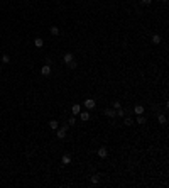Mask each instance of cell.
Here are the masks:
<instances>
[{
  "label": "cell",
  "instance_id": "cell-10",
  "mask_svg": "<svg viewBox=\"0 0 169 188\" xmlns=\"http://www.w3.org/2000/svg\"><path fill=\"white\" fill-rule=\"evenodd\" d=\"M79 119L83 120V122H86V120L90 119V112H79Z\"/></svg>",
  "mask_w": 169,
  "mask_h": 188
},
{
  "label": "cell",
  "instance_id": "cell-23",
  "mask_svg": "<svg viewBox=\"0 0 169 188\" xmlns=\"http://www.w3.org/2000/svg\"><path fill=\"white\" fill-rule=\"evenodd\" d=\"M120 107H122V103H120V102H113V108H115V110L120 108Z\"/></svg>",
  "mask_w": 169,
  "mask_h": 188
},
{
  "label": "cell",
  "instance_id": "cell-18",
  "mask_svg": "<svg viewBox=\"0 0 169 188\" xmlns=\"http://www.w3.org/2000/svg\"><path fill=\"white\" fill-rule=\"evenodd\" d=\"M137 124H146V117H144V114H140L139 117H137Z\"/></svg>",
  "mask_w": 169,
  "mask_h": 188
},
{
  "label": "cell",
  "instance_id": "cell-19",
  "mask_svg": "<svg viewBox=\"0 0 169 188\" xmlns=\"http://www.w3.org/2000/svg\"><path fill=\"white\" fill-rule=\"evenodd\" d=\"M115 112H117V117H124V115H125V110H124L122 107H120V108H117Z\"/></svg>",
  "mask_w": 169,
  "mask_h": 188
},
{
  "label": "cell",
  "instance_id": "cell-4",
  "mask_svg": "<svg viewBox=\"0 0 169 188\" xmlns=\"http://www.w3.org/2000/svg\"><path fill=\"white\" fill-rule=\"evenodd\" d=\"M134 112H135L137 115H140V114H144V112H146V108H144V105H140V103H137V105L134 107Z\"/></svg>",
  "mask_w": 169,
  "mask_h": 188
},
{
  "label": "cell",
  "instance_id": "cell-13",
  "mask_svg": "<svg viewBox=\"0 0 169 188\" xmlns=\"http://www.w3.org/2000/svg\"><path fill=\"white\" fill-rule=\"evenodd\" d=\"M161 41H162V39H161V36H159V34L152 36V44H161Z\"/></svg>",
  "mask_w": 169,
  "mask_h": 188
},
{
  "label": "cell",
  "instance_id": "cell-15",
  "mask_svg": "<svg viewBox=\"0 0 169 188\" xmlns=\"http://www.w3.org/2000/svg\"><path fill=\"white\" fill-rule=\"evenodd\" d=\"M49 127H51V129H52V131H56L58 127H59V124H58L56 120H51V122H49Z\"/></svg>",
  "mask_w": 169,
  "mask_h": 188
},
{
  "label": "cell",
  "instance_id": "cell-7",
  "mask_svg": "<svg viewBox=\"0 0 169 188\" xmlns=\"http://www.w3.org/2000/svg\"><path fill=\"white\" fill-rule=\"evenodd\" d=\"M61 163H63L64 166L71 163V158H69V154H63V158H61Z\"/></svg>",
  "mask_w": 169,
  "mask_h": 188
},
{
  "label": "cell",
  "instance_id": "cell-25",
  "mask_svg": "<svg viewBox=\"0 0 169 188\" xmlns=\"http://www.w3.org/2000/svg\"><path fill=\"white\" fill-rule=\"evenodd\" d=\"M46 64H52V59L49 56H46Z\"/></svg>",
  "mask_w": 169,
  "mask_h": 188
},
{
  "label": "cell",
  "instance_id": "cell-22",
  "mask_svg": "<svg viewBox=\"0 0 169 188\" xmlns=\"http://www.w3.org/2000/svg\"><path fill=\"white\" fill-rule=\"evenodd\" d=\"M2 61L5 63V64H7V63H10V56H9V54H4V56H2Z\"/></svg>",
  "mask_w": 169,
  "mask_h": 188
},
{
  "label": "cell",
  "instance_id": "cell-5",
  "mask_svg": "<svg viewBox=\"0 0 169 188\" xmlns=\"http://www.w3.org/2000/svg\"><path fill=\"white\" fill-rule=\"evenodd\" d=\"M41 73L44 75V76H49L51 75V64H44V66L41 68Z\"/></svg>",
  "mask_w": 169,
  "mask_h": 188
},
{
  "label": "cell",
  "instance_id": "cell-24",
  "mask_svg": "<svg viewBox=\"0 0 169 188\" xmlns=\"http://www.w3.org/2000/svg\"><path fill=\"white\" fill-rule=\"evenodd\" d=\"M151 2H152V0H140L142 5H151Z\"/></svg>",
  "mask_w": 169,
  "mask_h": 188
},
{
  "label": "cell",
  "instance_id": "cell-3",
  "mask_svg": "<svg viewBox=\"0 0 169 188\" xmlns=\"http://www.w3.org/2000/svg\"><path fill=\"white\" fill-rule=\"evenodd\" d=\"M79 112H81V105H79V103H74L73 107H71V114H73V115H79Z\"/></svg>",
  "mask_w": 169,
  "mask_h": 188
},
{
  "label": "cell",
  "instance_id": "cell-27",
  "mask_svg": "<svg viewBox=\"0 0 169 188\" xmlns=\"http://www.w3.org/2000/svg\"><path fill=\"white\" fill-rule=\"evenodd\" d=\"M0 71H2V66H0Z\"/></svg>",
  "mask_w": 169,
  "mask_h": 188
},
{
  "label": "cell",
  "instance_id": "cell-17",
  "mask_svg": "<svg viewBox=\"0 0 169 188\" xmlns=\"http://www.w3.org/2000/svg\"><path fill=\"white\" fill-rule=\"evenodd\" d=\"M51 34H52V36H58V34H59V27L52 26V27H51Z\"/></svg>",
  "mask_w": 169,
  "mask_h": 188
},
{
  "label": "cell",
  "instance_id": "cell-20",
  "mask_svg": "<svg viewBox=\"0 0 169 188\" xmlns=\"http://www.w3.org/2000/svg\"><path fill=\"white\" fill-rule=\"evenodd\" d=\"M68 66H69V69H74L76 66H78V63H76V61L73 59V61H69V63H68Z\"/></svg>",
  "mask_w": 169,
  "mask_h": 188
},
{
  "label": "cell",
  "instance_id": "cell-2",
  "mask_svg": "<svg viewBox=\"0 0 169 188\" xmlns=\"http://www.w3.org/2000/svg\"><path fill=\"white\" fill-rule=\"evenodd\" d=\"M84 108H88V110H91V108H95V105H96V102L95 100H93V98H86V100H84Z\"/></svg>",
  "mask_w": 169,
  "mask_h": 188
},
{
  "label": "cell",
  "instance_id": "cell-8",
  "mask_svg": "<svg viewBox=\"0 0 169 188\" xmlns=\"http://www.w3.org/2000/svg\"><path fill=\"white\" fill-rule=\"evenodd\" d=\"M73 59H74V54H73V53H66V54H64V63H66V64H68L69 61H73Z\"/></svg>",
  "mask_w": 169,
  "mask_h": 188
},
{
  "label": "cell",
  "instance_id": "cell-21",
  "mask_svg": "<svg viewBox=\"0 0 169 188\" xmlns=\"http://www.w3.org/2000/svg\"><path fill=\"white\" fill-rule=\"evenodd\" d=\"M74 124H76V115H73L71 119L68 120V125H74Z\"/></svg>",
  "mask_w": 169,
  "mask_h": 188
},
{
  "label": "cell",
  "instance_id": "cell-6",
  "mask_svg": "<svg viewBox=\"0 0 169 188\" xmlns=\"http://www.w3.org/2000/svg\"><path fill=\"white\" fill-rule=\"evenodd\" d=\"M105 115L113 119V117H117V112H115V108H105Z\"/></svg>",
  "mask_w": 169,
  "mask_h": 188
},
{
  "label": "cell",
  "instance_id": "cell-9",
  "mask_svg": "<svg viewBox=\"0 0 169 188\" xmlns=\"http://www.w3.org/2000/svg\"><path fill=\"white\" fill-rule=\"evenodd\" d=\"M157 120H159V124H162V125H166V122H167L164 114H157Z\"/></svg>",
  "mask_w": 169,
  "mask_h": 188
},
{
  "label": "cell",
  "instance_id": "cell-16",
  "mask_svg": "<svg viewBox=\"0 0 169 188\" xmlns=\"http://www.w3.org/2000/svg\"><path fill=\"white\" fill-rule=\"evenodd\" d=\"M124 124L127 125V127H129V125H132V124H134V120H132V117H125V119H124Z\"/></svg>",
  "mask_w": 169,
  "mask_h": 188
},
{
  "label": "cell",
  "instance_id": "cell-14",
  "mask_svg": "<svg viewBox=\"0 0 169 188\" xmlns=\"http://www.w3.org/2000/svg\"><path fill=\"white\" fill-rule=\"evenodd\" d=\"M100 183V175H93L91 176V185H98Z\"/></svg>",
  "mask_w": 169,
  "mask_h": 188
},
{
  "label": "cell",
  "instance_id": "cell-11",
  "mask_svg": "<svg viewBox=\"0 0 169 188\" xmlns=\"http://www.w3.org/2000/svg\"><path fill=\"white\" fill-rule=\"evenodd\" d=\"M34 46H36V48H42V46H44V41L41 39V37H36V39H34Z\"/></svg>",
  "mask_w": 169,
  "mask_h": 188
},
{
  "label": "cell",
  "instance_id": "cell-26",
  "mask_svg": "<svg viewBox=\"0 0 169 188\" xmlns=\"http://www.w3.org/2000/svg\"><path fill=\"white\" fill-rule=\"evenodd\" d=\"M161 2H162V4H167V0H161Z\"/></svg>",
  "mask_w": 169,
  "mask_h": 188
},
{
  "label": "cell",
  "instance_id": "cell-12",
  "mask_svg": "<svg viewBox=\"0 0 169 188\" xmlns=\"http://www.w3.org/2000/svg\"><path fill=\"white\" fill-rule=\"evenodd\" d=\"M98 156H100V158H107V156H108V151H107L105 148H100V149H98Z\"/></svg>",
  "mask_w": 169,
  "mask_h": 188
},
{
  "label": "cell",
  "instance_id": "cell-1",
  "mask_svg": "<svg viewBox=\"0 0 169 188\" xmlns=\"http://www.w3.org/2000/svg\"><path fill=\"white\" fill-rule=\"evenodd\" d=\"M68 127H69V125L64 124V125L61 127V129H58V132H56V137H58V139H64V137H66V131H68Z\"/></svg>",
  "mask_w": 169,
  "mask_h": 188
}]
</instances>
